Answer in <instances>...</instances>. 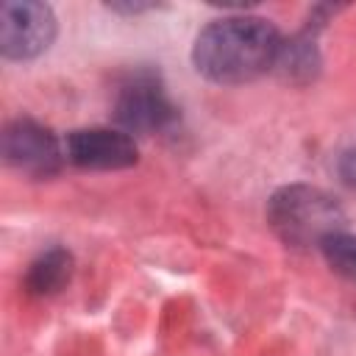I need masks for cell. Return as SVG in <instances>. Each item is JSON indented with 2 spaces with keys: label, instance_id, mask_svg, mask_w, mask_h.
Returning a JSON list of instances; mask_svg holds the SVG:
<instances>
[{
  "label": "cell",
  "instance_id": "6da1fadb",
  "mask_svg": "<svg viewBox=\"0 0 356 356\" xmlns=\"http://www.w3.org/2000/svg\"><path fill=\"white\" fill-rule=\"evenodd\" d=\"M278 31L261 17H222L209 22L192 47L200 75L214 83H248L278 64Z\"/></svg>",
  "mask_w": 356,
  "mask_h": 356
},
{
  "label": "cell",
  "instance_id": "7a4b0ae2",
  "mask_svg": "<svg viewBox=\"0 0 356 356\" xmlns=\"http://www.w3.org/2000/svg\"><path fill=\"white\" fill-rule=\"evenodd\" d=\"M267 220L286 245H320L339 234L345 214L339 203L314 186H284L267 203Z\"/></svg>",
  "mask_w": 356,
  "mask_h": 356
},
{
  "label": "cell",
  "instance_id": "3957f363",
  "mask_svg": "<svg viewBox=\"0 0 356 356\" xmlns=\"http://www.w3.org/2000/svg\"><path fill=\"white\" fill-rule=\"evenodd\" d=\"M56 39L53 8L36 0H6L0 6V53L14 61L36 58Z\"/></svg>",
  "mask_w": 356,
  "mask_h": 356
},
{
  "label": "cell",
  "instance_id": "277c9868",
  "mask_svg": "<svg viewBox=\"0 0 356 356\" xmlns=\"http://www.w3.org/2000/svg\"><path fill=\"white\" fill-rule=\"evenodd\" d=\"M114 117L125 134H153L175 120V108L153 72H134L117 89Z\"/></svg>",
  "mask_w": 356,
  "mask_h": 356
},
{
  "label": "cell",
  "instance_id": "5b68a950",
  "mask_svg": "<svg viewBox=\"0 0 356 356\" xmlns=\"http://www.w3.org/2000/svg\"><path fill=\"white\" fill-rule=\"evenodd\" d=\"M3 159L31 178H50L61 170L64 147L50 128L22 117L8 122L3 131Z\"/></svg>",
  "mask_w": 356,
  "mask_h": 356
},
{
  "label": "cell",
  "instance_id": "8992f818",
  "mask_svg": "<svg viewBox=\"0 0 356 356\" xmlns=\"http://www.w3.org/2000/svg\"><path fill=\"white\" fill-rule=\"evenodd\" d=\"M64 156L81 170H125L136 164L139 150L125 131L81 128L67 134Z\"/></svg>",
  "mask_w": 356,
  "mask_h": 356
},
{
  "label": "cell",
  "instance_id": "52a82bcc",
  "mask_svg": "<svg viewBox=\"0 0 356 356\" xmlns=\"http://www.w3.org/2000/svg\"><path fill=\"white\" fill-rule=\"evenodd\" d=\"M70 273H72V256L67 250H58L56 248V250H47L44 256H39L31 264L25 284H28V289L33 295H50V292H56V289L64 286V281L70 278Z\"/></svg>",
  "mask_w": 356,
  "mask_h": 356
},
{
  "label": "cell",
  "instance_id": "ba28073f",
  "mask_svg": "<svg viewBox=\"0 0 356 356\" xmlns=\"http://www.w3.org/2000/svg\"><path fill=\"white\" fill-rule=\"evenodd\" d=\"M320 248H323L325 261H328L339 275L356 281V236L339 231V234L325 236V239L320 242Z\"/></svg>",
  "mask_w": 356,
  "mask_h": 356
},
{
  "label": "cell",
  "instance_id": "9c48e42d",
  "mask_svg": "<svg viewBox=\"0 0 356 356\" xmlns=\"http://www.w3.org/2000/svg\"><path fill=\"white\" fill-rule=\"evenodd\" d=\"M339 175H342L345 184L356 186V150H348V153L342 156V161H339Z\"/></svg>",
  "mask_w": 356,
  "mask_h": 356
}]
</instances>
